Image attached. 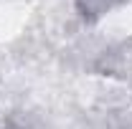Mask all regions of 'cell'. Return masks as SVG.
<instances>
[{
    "instance_id": "cell-1",
    "label": "cell",
    "mask_w": 132,
    "mask_h": 129,
    "mask_svg": "<svg viewBox=\"0 0 132 129\" xmlns=\"http://www.w3.org/2000/svg\"><path fill=\"white\" fill-rule=\"evenodd\" d=\"M76 3V8H79V13L84 18H89V20H94V18H102L107 15L114 5H119L122 0H74Z\"/></svg>"
}]
</instances>
